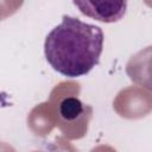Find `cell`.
Instances as JSON below:
<instances>
[{"label": "cell", "instance_id": "6da1fadb", "mask_svg": "<svg viewBox=\"0 0 152 152\" xmlns=\"http://www.w3.org/2000/svg\"><path fill=\"white\" fill-rule=\"evenodd\" d=\"M103 39L99 26L63 15L62 23L45 38L44 55L57 72L71 78L80 77L99 64Z\"/></svg>", "mask_w": 152, "mask_h": 152}, {"label": "cell", "instance_id": "3957f363", "mask_svg": "<svg viewBox=\"0 0 152 152\" xmlns=\"http://www.w3.org/2000/svg\"><path fill=\"white\" fill-rule=\"evenodd\" d=\"M84 110L83 103L76 97H65L59 103V114L66 121L76 120Z\"/></svg>", "mask_w": 152, "mask_h": 152}, {"label": "cell", "instance_id": "7a4b0ae2", "mask_svg": "<svg viewBox=\"0 0 152 152\" xmlns=\"http://www.w3.org/2000/svg\"><path fill=\"white\" fill-rule=\"evenodd\" d=\"M80 12L103 23H114L120 20L127 8L126 1H74Z\"/></svg>", "mask_w": 152, "mask_h": 152}]
</instances>
